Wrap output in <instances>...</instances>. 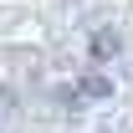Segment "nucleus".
Returning a JSON list of instances; mask_svg holds the SVG:
<instances>
[{
	"label": "nucleus",
	"instance_id": "f257e3e1",
	"mask_svg": "<svg viewBox=\"0 0 133 133\" xmlns=\"http://www.w3.org/2000/svg\"><path fill=\"white\" fill-rule=\"evenodd\" d=\"M77 92H82V97H108L113 87H108V77H87V82L77 87Z\"/></svg>",
	"mask_w": 133,
	"mask_h": 133
},
{
	"label": "nucleus",
	"instance_id": "f03ea898",
	"mask_svg": "<svg viewBox=\"0 0 133 133\" xmlns=\"http://www.w3.org/2000/svg\"><path fill=\"white\" fill-rule=\"evenodd\" d=\"M113 51H118V36H113V31L92 36V56H113Z\"/></svg>",
	"mask_w": 133,
	"mask_h": 133
}]
</instances>
